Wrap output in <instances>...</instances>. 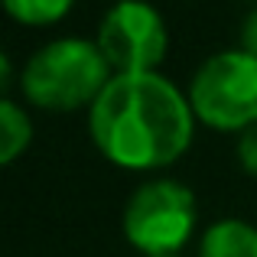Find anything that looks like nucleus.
Listing matches in <instances>:
<instances>
[{
  "label": "nucleus",
  "instance_id": "nucleus-1",
  "mask_svg": "<svg viewBox=\"0 0 257 257\" xmlns=\"http://www.w3.org/2000/svg\"><path fill=\"white\" fill-rule=\"evenodd\" d=\"M88 131L114 166L160 170L189 150L195 111L160 72L114 75L88 111Z\"/></svg>",
  "mask_w": 257,
  "mask_h": 257
},
{
  "label": "nucleus",
  "instance_id": "nucleus-6",
  "mask_svg": "<svg viewBox=\"0 0 257 257\" xmlns=\"http://www.w3.org/2000/svg\"><path fill=\"white\" fill-rule=\"evenodd\" d=\"M199 257H257V228L241 218H221L202 234Z\"/></svg>",
  "mask_w": 257,
  "mask_h": 257
},
{
  "label": "nucleus",
  "instance_id": "nucleus-11",
  "mask_svg": "<svg viewBox=\"0 0 257 257\" xmlns=\"http://www.w3.org/2000/svg\"><path fill=\"white\" fill-rule=\"evenodd\" d=\"M163 257H179V254H163Z\"/></svg>",
  "mask_w": 257,
  "mask_h": 257
},
{
  "label": "nucleus",
  "instance_id": "nucleus-8",
  "mask_svg": "<svg viewBox=\"0 0 257 257\" xmlns=\"http://www.w3.org/2000/svg\"><path fill=\"white\" fill-rule=\"evenodd\" d=\"M72 4L75 0H4V10L26 26H46L62 20Z\"/></svg>",
  "mask_w": 257,
  "mask_h": 257
},
{
  "label": "nucleus",
  "instance_id": "nucleus-9",
  "mask_svg": "<svg viewBox=\"0 0 257 257\" xmlns=\"http://www.w3.org/2000/svg\"><path fill=\"white\" fill-rule=\"evenodd\" d=\"M238 157H241V166H244L251 176H257V124L247 127L238 140Z\"/></svg>",
  "mask_w": 257,
  "mask_h": 257
},
{
  "label": "nucleus",
  "instance_id": "nucleus-5",
  "mask_svg": "<svg viewBox=\"0 0 257 257\" xmlns=\"http://www.w3.org/2000/svg\"><path fill=\"white\" fill-rule=\"evenodd\" d=\"M94 43L114 75H137V72H157L170 36L157 7H150L147 0H117L101 17Z\"/></svg>",
  "mask_w": 257,
  "mask_h": 257
},
{
  "label": "nucleus",
  "instance_id": "nucleus-3",
  "mask_svg": "<svg viewBox=\"0 0 257 257\" xmlns=\"http://www.w3.org/2000/svg\"><path fill=\"white\" fill-rule=\"evenodd\" d=\"M189 104L202 124L215 131H241L257 124V56L225 49L199 65L189 85Z\"/></svg>",
  "mask_w": 257,
  "mask_h": 257
},
{
  "label": "nucleus",
  "instance_id": "nucleus-4",
  "mask_svg": "<svg viewBox=\"0 0 257 257\" xmlns=\"http://www.w3.org/2000/svg\"><path fill=\"white\" fill-rule=\"evenodd\" d=\"M195 231V195L176 179H150L127 199L124 238L147 257L179 254Z\"/></svg>",
  "mask_w": 257,
  "mask_h": 257
},
{
  "label": "nucleus",
  "instance_id": "nucleus-2",
  "mask_svg": "<svg viewBox=\"0 0 257 257\" xmlns=\"http://www.w3.org/2000/svg\"><path fill=\"white\" fill-rule=\"evenodd\" d=\"M111 65L91 39H52L39 46L23 65L20 88L26 101L43 111H75L91 107L111 82Z\"/></svg>",
  "mask_w": 257,
  "mask_h": 257
},
{
  "label": "nucleus",
  "instance_id": "nucleus-10",
  "mask_svg": "<svg viewBox=\"0 0 257 257\" xmlns=\"http://www.w3.org/2000/svg\"><path fill=\"white\" fill-rule=\"evenodd\" d=\"M241 49L257 56V7L244 17V23H241Z\"/></svg>",
  "mask_w": 257,
  "mask_h": 257
},
{
  "label": "nucleus",
  "instance_id": "nucleus-7",
  "mask_svg": "<svg viewBox=\"0 0 257 257\" xmlns=\"http://www.w3.org/2000/svg\"><path fill=\"white\" fill-rule=\"evenodd\" d=\"M0 127H4V134H0V140H4L0 160H4V163H13V160L20 157V150H26V144H30L33 124H30L26 111L17 104V101L4 98L0 101Z\"/></svg>",
  "mask_w": 257,
  "mask_h": 257
}]
</instances>
